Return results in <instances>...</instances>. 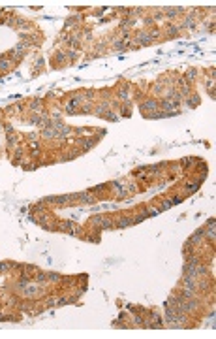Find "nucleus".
Listing matches in <instances>:
<instances>
[{"label":"nucleus","instance_id":"2","mask_svg":"<svg viewBox=\"0 0 216 339\" xmlns=\"http://www.w3.org/2000/svg\"><path fill=\"white\" fill-rule=\"evenodd\" d=\"M9 64H11V62H9L8 59H2V60H0V70H8Z\"/></svg>","mask_w":216,"mask_h":339},{"label":"nucleus","instance_id":"3","mask_svg":"<svg viewBox=\"0 0 216 339\" xmlns=\"http://www.w3.org/2000/svg\"><path fill=\"white\" fill-rule=\"evenodd\" d=\"M145 108H147V109H156V102H147Z\"/></svg>","mask_w":216,"mask_h":339},{"label":"nucleus","instance_id":"1","mask_svg":"<svg viewBox=\"0 0 216 339\" xmlns=\"http://www.w3.org/2000/svg\"><path fill=\"white\" fill-rule=\"evenodd\" d=\"M128 224H132V221H130V219H122V221H118V222H117V226H118V228H126Z\"/></svg>","mask_w":216,"mask_h":339}]
</instances>
